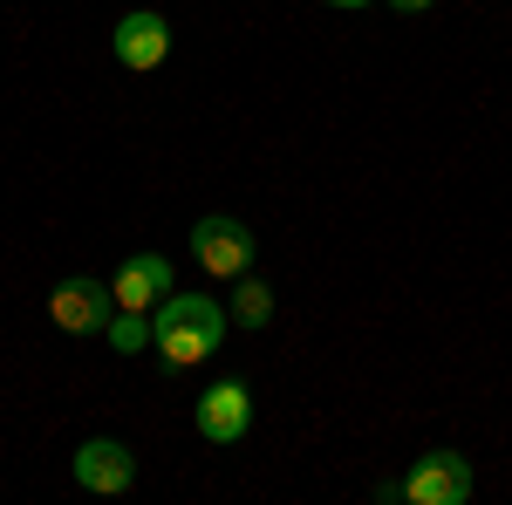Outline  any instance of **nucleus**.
Segmentation results:
<instances>
[{
  "mask_svg": "<svg viewBox=\"0 0 512 505\" xmlns=\"http://www.w3.org/2000/svg\"><path fill=\"white\" fill-rule=\"evenodd\" d=\"M226 342V308L212 301V294H164L158 308H151V349L164 355V369H198V362H212Z\"/></svg>",
  "mask_w": 512,
  "mask_h": 505,
  "instance_id": "f257e3e1",
  "label": "nucleus"
},
{
  "mask_svg": "<svg viewBox=\"0 0 512 505\" xmlns=\"http://www.w3.org/2000/svg\"><path fill=\"white\" fill-rule=\"evenodd\" d=\"M48 314H55L62 335H103L110 314H117V294H110V280H96V273H69V280H55Z\"/></svg>",
  "mask_w": 512,
  "mask_h": 505,
  "instance_id": "f03ea898",
  "label": "nucleus"
},
{
  "mask_svg": "<svg viewBox=\"0 0 512 505\" xmlns=\"http://www.w3.org/2000/svg\"><path fill=\"white\" fill-rule=\"evenodd\" d=\"M403 499L410 505H465L472 499V458L458 451H424L403 471Z\"/></svg>",
  "mask_w": 512,
  "mask_h": 505,
  "instance_id": "7ed1b4c3",
  "label": "nucleus"
},
{
  "mask_svg": "<svg viewBox=\"0 0 512 505\" xmlns=\"http://www.w3.org/2000/svg\"><path fill=\"white\" fill-rule=\"evenodd\" d=\"M192 260L212 280H239V273H253V233L239 226V219H198L192 226Z\"/></svg>",
  "mask_w": 512,
  "mask_h": 505,
  "instance_id": "20e7f679",
  "label": "nucleus"
},
{
  "mask_svg": "<svg viewBox=\"0 0 512 505\" xmlns=\"http://www.w3.org/2000/svg\"><path fill=\"white\" fill-rule=\"evenodd\" d=\"M110 48H117V62L130 69V76L164 69V55H171V21H164L158 7H130V14L117 21V35H110Z\"/></svg>",
  "mask_w": 512,
  "mask_h": 505,
  "instance_id": "39448f33",
  "label": "nucleus"
},
{
  "mask_svg": "<svg viewBox=\"0 0 512 505\" xmlns=\"http://www.w3.org/2000/svg\"><path fill=\"white\" fill-rule=\"evenodd\" d=\"M192 424H198L205 444H239V437L253 430V389L246 383H212L192 403Z\"/></svg>",
  "mask_w": 512,
  "mask_h": 505,
  "instance_id": "423d86ee",
  "label": "nucleus"
},
{
  "mask_svg": "<svg viewBox=\"0 0 512 505\" xmlns=\"http://www.w3.org/2000/svg\"><path fill=\"white\" fill-rule=\"evenodd\" d=\"M76 485L82 492H103V499H117L137 485V458H130V444L117 437H82L76 444Z\"/></svg>",
  "mask_w": 512,
  "mask_h": 505,
  "instance_id": "0eeeda50",
  "label": "nucleus"
},
{
  "mask_svg": "<svg viewBox=\"0 0 512 505\" xmlns=\"http://www.w3.org/2000/svg\"><path fill=\"white\" fill-rule=\"evenodd\" d=\"M178 287V273H171V260L164 253H130L117 267V280H110V294H117V308H130V314H151Z\"/></svg>",
  "mask_w": 512,
  "mask_h": 505,
  "instance_id": "6e6552de",
  "label": "nucleus"
},
{
  "mask_svg": "<svg viewBox=\"0 0 512 505\" xmlns=\"http://www.w3.org/2000/svg\"><path fill=\"white\" fill-rule=\"evenodd\" d=\"M233 287H239V294H233V321H239V328H267V321H274V287L253 280V273H239Z\"/></svg>",
  "mask_w": 512,
  "mask_h": 505,
  "instance_id": "1a4fd4ad",
  "label": "nucleus"
},
{
  "mask_svg": "<svg viewBox=\"0 0 512 505\" xmlns=\"http://www.w3.org/2000/svg\"><path fill=\"white\" fill-rule=\"evenodd\" d=\"M103 342H110L117 355L151 349V314H130V308H117V314H110V328H103Z\"/></svg>",
  "mask_w": 512,
  "mask_h": 505,
  "instance_id": "9d476101",
  "label": "nucleus"
},
{
  "mask_svg": "<svg viewBox=\"0 0 512 505\" xmlns=\"http://www.w3.org/2000/svg\"><path fill=\"white\" fill-rule=\"evenodd\" d=\"M396 14H424V7H437V0H390Z\"/></svg>",
  "mask_w": 512,
  "mask_h": 505,
  "instance_id": "9b49d317",
  "label": "nucleus"
},
{
  "mask_svg": "<svg viewBox=\"0 0 512 505\" xmlns=\"http://www.w3.org/2000/svg\"><path fill=\"white\" fill-rule=\"evenodd\" d=\"M328 7H369V0H328Z\"/></svg>",
  "mask_w": 512,
  "mask_h": 505,
  "instance_id": "f8f14e48",
  "label": "nucleus"
}]
</instances>
